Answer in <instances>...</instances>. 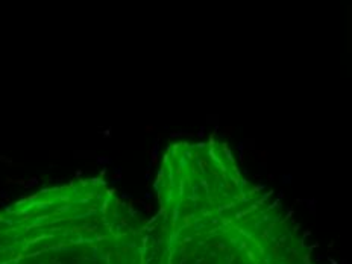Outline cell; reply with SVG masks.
<instances>
[{"label": "cell", "instance_id": "6da1fadb", "mask_svg": "<svg viewBox=\"0 0 352 264\" xmlns=\"http://www.w3.org/2000/svg\"><path fill=\"white\" fill-rule=\"evenodd\" d=\"M155 192L146 264H318L280 197L249 179L214 137L168 146Z\"/></svg>", "mask_w": 352, "mask_h": 264}, {"label": "cell", "instance_id": "7a4b0ae2", "mask_svg": "<svg viewBox=\"0 0 352 264\" xmlns=\"http://www.w3.org/2000/svg\"><path fill=\"white\" fill-rule=\"evenodd\" d=\"M146 225L104 178L73 179L0 210V264H146Z\"/></svg>", "mask_w": 352, "mask_h": 264}]
</instances>
